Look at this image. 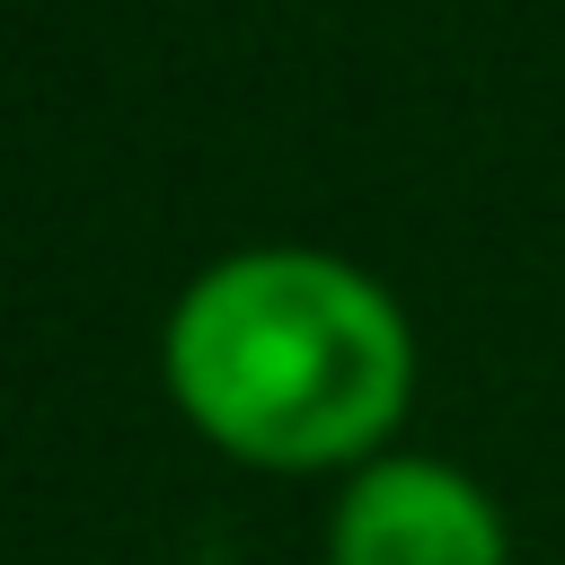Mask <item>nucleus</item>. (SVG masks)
<instances>
[{"mask_svg": "<svg viewBox=\"0 0 565 565\" xmlns=\"http://www.w3.org/2000/svg\"><path fill=\"white\" fill-rule=\"evenodd\" d=\"M415 362L424 353L397 291L300 238L212 256L159 327L177 415L256 477H353L397 450Z\"/></svg>", "mask_w": 565, "mask_h": 565, "instance_id": "nucleus-1", "label": "nucleus"}, {"mask_svg": "<svg viewBox=\"0 0 565 565\" xmlns=\"http://www.w3.org/2000/svg\"><path fill=\"white\" fill-rule=\"evenodd\" d=\"M327 565H512V521L486 477L433 450H380L335 477Z\"/></svg>", "mask_w": 565, "mask_h": 565, "instance_id": "nucleus-2", "label": "nucleus"}]
</instances>
